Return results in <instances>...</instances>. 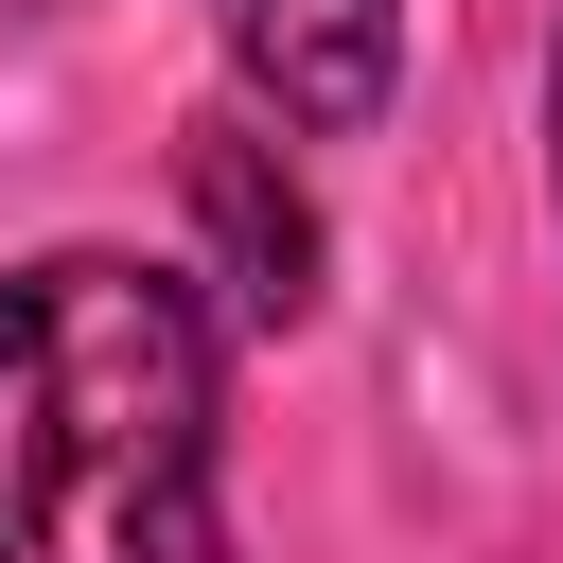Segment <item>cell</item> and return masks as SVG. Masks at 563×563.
<instances>
[{
    "label": "cell",
    "instance_id": "6da1fadb",
    "mask_svg": "<svg viewBox=\"0 0 563 563\" xmlns=\"http://www.w3.org/2000/svg\"><path fill=\"white\" fill-rule=\"evenodd\" d=\"M0 563H229V334L194 264H0Z\"/></svg>",
    "mask_w": 563,
    "mask_h": 563
},
{
    "label": "cell",
    "instance_id": "3957f363",
    "mask_svg": "<svg viewBox=\"0 0 563 563\" xmlns=\"http://www.w3.org/2000/svg\"><path fill=\"white\" fill-rule=\"evenodd\" d=\"M194 211L229 229V317H246V334L317 317V211L264 194V123H194Z\"/></svg>",
    "mask_w": 563,
    "mask_h": 563
},
{
    "label": "cell",
    "instance_id": "7a4b0ae2",
    "mask_svg": "<svg viewBox=\"0 0 563 563\" xmlns=\"http://www.w3.org/2000/svg\"><path fill=\"white\" fill-rule=\"evenodd\" d=\"M211 18H229L246 106H282V141H352V123L387 106L405 0H211Z\"/></svg>",
    "mask_w": 563,
    "mask_h": 563
},
{
    "label": "cell",
    "instance_id": "277c9868",
    "mask_svg": "<svg viewBox=\"0 0 563 563\" xmlns=\"http://www.w3.org/2000/svg\"><path fill=\"white\" fill-rule=\"evenodd\" d=\"M545 211H563V35H545Z\"/></svg>",
    "mask_w": 563,
    "mask_h": 563
}]
</instances>
